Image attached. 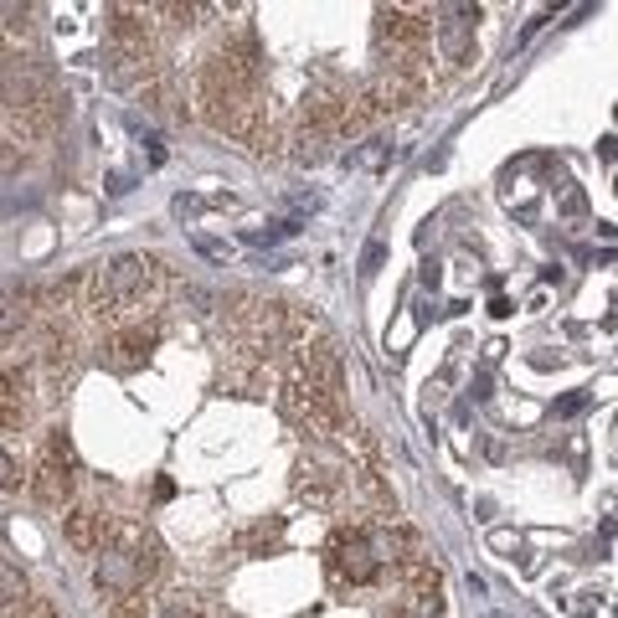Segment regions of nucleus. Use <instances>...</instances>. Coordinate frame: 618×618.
<instances>
[{"instance_id": "obj_1", "label": "nucleus", "mask_w": 618, "mask_h": 618, "mask_svg": "<svg viewBox=\"0 0 618 618\" xmlns=\"http://www.w3.org/2000/svg\"><path fill=\"white\" fill-rule=\"evenodd\" d=\"M381 546L377 536L366 531V525H340L330 536V546H325V577H330V587H371L381 577Z\"/></svg>"}, {"instance_id": "obj_15", "label": "nucleus", "mask_w": 618, "mask_h": 618, "mask_svg": "<svg viewBox=\"0 0 618 618\" xmlns=\"http://www.w3.org/2000/svg\"><path fill=\"white\" fill-rule=\"evenodd\" d=\"M26 397V377H21L17 366H6L0 371V402H21Z\"/></svg>"}, {"instance_id": "obj_7", "label": "nucleus", "mask_w": 618, "mask_h": 618, "mask_svg": "<svg viewBox=\"0 0 618 618\" xmlns=\"http://www.w3.org/2000/svg\"><path fill=\"white\" fill-rule=\"evenodd\" d=\"M63 536H67L73 552H98V546H104V516H98V510L73 506L63 516Z\"/></svg>"}, {"instance_id": "obj_18", "label": "nucleus", "mask_w": 618, "mask_h": 618, "mask_svg": "<svg viewBox=\"0 0 618 618\" xmlns=\"http://www.w3.org/2000/svg\"><path fill=\"white\" fill-rule=\"evenodd\" d=\"M26 423V402H0V429H21Z\"/></svg>"}, {"instance_id": "obj_16", "label": "nucleus", "mask_w": 618, "mask_h": 618, "mask_svg": "<svg viewBox=\"0 0 618 618\" xmlns=\"http://www.w3.org/2000/svg\"><path fill=\"white\" fill-rule=\"evenodd\" d=\"M21 485H26V475H21V464L11 459L6 448H0V490H21Z\"/></svg>"}, {"instance_id": "obj_23", "label": "nucleus", "mask_w": 618, "mask_h": 618, "mask_svg": "<svg viewBox=\"0 0 618 618\" xmlns=\"http://www.w3.org/2000/svg\"><path fill=\"white\" fill-rule=\"evenodd\" d=\"M598 155H603V160H618V134H608V140L598 144Z\"/></svg>"}, {"instance_id": "obj_5", "label": "nucleus", "mask_w": 618, "mask_h": 618, "mask_svg": "<svg viewBox=\"0 0 618 618\" xmlns=\"http://www.w3.org/2000/svg\"><path fill=\"white\" fill-rule=\"evenodd\" d=\"M155 350V330H144V325H129V330H119L104 346V361L113 366V371H134V366H144V356Z\"/></svg>"}, {"instance_id": "obj_19", "label": "nucleus", "mask_w": 618, "mask_h": 618, "mask_svg": "<svg viewBox=\"0 0 618 618\" xmlns=\"http://www.w3.org/2000/svg\"><path fill=\"white\" fill-rule=\"evenodd\" d=\"M381 263H387V248H381V242H366V253H361V273L371 279V273H377Z\"/></svg>"}, {"instance_id": "obj_4", "label": "nucleus", "mask_w": 618, "mask_h": 618, "mask_svg": "<svg viewBox=\"0 0 618 618\" xmlns=\"http://www.w3.org/2000/svg\"><path fill=\"white\" fill-rule=\"evenodd\" d=\"M94 583L104 598H129V593H140V572H134V562H129L124 552H104L94 567Z\"/></svg>"}, {"instance_id": "obj_6", "label": "nucleus", "mask_w": 618, "mask_h": 618, "mask_svg": "<svg viewBox=\"0 0 618 618\" xmlns=\"http://www.w3.org/2000/svg\"><path fill=\"white\" fill-rule=\"evenodd\" d=\"M377 32L392 36V47H402V52H418L429 42V26L418 21V11H392V6L377 11Z\"/></svg>"}, {"instance_id": "obj_14", "label": "nucleus", "mask_w": 618, "mask_h": 618, "mask_svg": "<svg viewBox=\"0 0 618 618\" xmlns=\"http://www.w3.org/2000/svg\"><path fill=\"white\" fill-rule=\"evenodd\" d=\"M279 536H284V521L258 525L253 536H248V552H253V556H263V552H269V546H279Z\"/></svg>"}, {"instance_id": "obj_13", "label": "nucleus", "mask_w": 618, "mask_h": 618, "mask_svg": "<svg viewBox=\"0 0 618 618\" xmlns=\"http://www.w3.org/2000/svg\"><path fill=\"white\" fill-rule=\"evenodd\" d=\"M109 618H150V598L129 593V598H113L109 603Z\"/></svg>"}, {"instance_id": "obj_22", "label": "nucleus", "mask_w": 618, "mask_h": 618, "mask_svg": "<svg viewBox=\"0 0 618 618\" xmlns=\"http://www.w3.org/2000/svg\"><path fill=\"white\" fill-rule=\"evenodd\" d=\"M21 165V144H0V171H17Z\"/></svg>"}, {"instance_id": "obj_20", "label": "nucleus", "mask_w": 618, "mask_h": 618, "mask_svg": "<svg viewBox=\"0 0 618 618\" xmlns=\"http://www.w3.org/2000/svg\"><path fill=\"white\" fill-rule=\"evenodd\" d=\"M587 408V392H572V397H562V402H556V418H577V412Z\"/></svg>"}, {"instance_id": "obj_12", "label": "nucleus", "mask_w": 618, "mask_h": 618, "mask_svg": "<svg viewBox=\"0 0 618 618\" xmlns=\"http://www.w3.org/2000/svg\"><path fill=\"white\" fill-rule=\"evenodd\" d=\"M26 598H32V593H26V577H21L11 562H0V608H21Z\"/></svg>"}, {"instance_id": "obj_2", "label": "nucleus", "mask_w": 618, "mask_h": 618, "mask_svg": "<svg viewBox=\"0 0 618 618\" xmlns=\"http://www.w3.org/2000/svg\"><path fill=\"white\" fill-rule=\"evenodd\" d=\"M26 485H32V495L42 506H67V500H73V485H78V479H73V444H67L63 433L47 438L42 464L26 475Z\"/></svg>"}, {"instance_id": "obj_8", "label": "nucleus", "mask_w": 618, "mask_h": 618, "mask_svg": "<svg viewBox=\"0 0 618 618\" xmlns=\"http://www.w3.org/2000/svg\"><path fill=\"white\" fill-rule=\"evenodd\" d=\"M335 490H340V475H330L325 464H300L294 469V495L310 500V506H330Z\"/></svg>"}, {"instance_id": "obj_3", "label": "nucleus", "mask_w": 618, "mask_h": 618, "mask_svg": "<svg viewBox=\"0 0 618 618\" xmlns=\"http://www.w3.org/2000/svg\"><path fill=\"white\" fill-rule=\"evenodd\" d=\"M438 52H444V63H469V52H475V21H479V6H444L438 11Z\"/></svg>"}, {"instance_id": "obj_21", "label": "nucleus", "mask_w": 618, "mask_h": 618, "mask_svg": "<svg viewBox=\"0 0 618 618\" xmlns=\"http://www.w3.org/2000/svg\"><path fill=\"white\" fill-rule=\"evenodd\" d=\"M381 160H387V144L371 140V144L361 150V155H356V165H381Z\"/></svg>"}, {"instance_id": "obj_10", "label": "nucleus", "mask_w": 618, "mask_h": 618, "mask_svg": "<svg viewBox=\"0 0 618 618\" xmlns=\"http://www.w3.org/2000/svg\"><path fill=\"white\" fill-rule=\"evenodd\" d=\"M140 98H144V109H150V113H165V119H186V104H181V94H175V83L165 78V73L144 83Z\"/></svg>"}, {"instance_id": "obj_9", "label": "nucleus", "mask_w": 618, "mask_h": 618, "mask_svg": "<svg viewBox=\"0 0 618 618\" xmlns=\"http://www.w3.org/2000/svg\"><path fill=\"white\" fill-rule=\"evenodd\" d=\"M330 129H319L310 124V119H300L294 124V134H289V160H300V165H319V160L330 155Z\"/></svg>"}, {"instance_id": "obj_11", "label": "nucleus", "mask_w": 618, "mask_h": 618, "mask_svg": "<svg viewBox=\"0 0 618 618\" xmlns=\"http://www.w3.org/2000/svg\"><path fill=\"white\" fill-rule=\"evenodd\" d=\"M32 325V294H0V340H17Z\"/></svg>"}, {"instance_id": "obj_17", "label": "nucleus", "mask_w": 618, "mask_h": 618, "mask_svg": "<svg viewBox=\"0 0 618 618\" xmlns=\"http://www.w3.org/2000/svg\"><path fill=\"white\" fill-rule=\"evenodd\" d=\"M17 618H63V614H57L47 598H26V603L17 608Z\"/></svg>"}]
</instances>
